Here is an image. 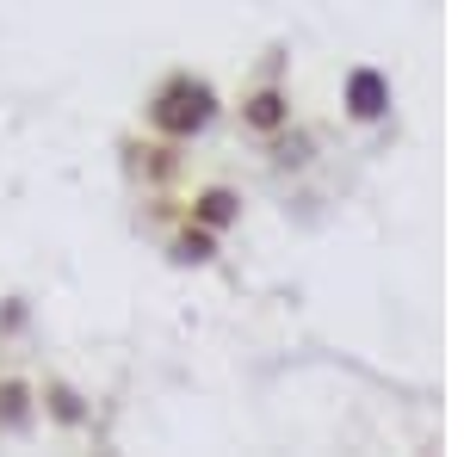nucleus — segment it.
Masks as SVG:
<instances>
[{
	"mask_svg": "<svg viewBox=\"0 0 464 457\" xmlns=\"http://www.w3.org/2000/svg\"><path fill=\"white\" fill-rule=\"evenodd\" d=\"M217 118V93H211V81H192V74H174V81H161L155 87V100H149V124L161 130V137H198L205 124Z\"/></svg>",
	"mask_w": 464,
	"mask_h": 457,
	"instance_id": "nucleus-1",
	"label": "nucleus"
},
{
	"mask_svg": "<svg viewBox=\"0 0 464 457\" xmlns=\"http://www.w3.org/2000/svg\"><path fill=\"white\" fill-rule=\"evenodd\" d=\"M347 106H353V118H384V106H391V87H384V74L359 69L353 81H347Z\"/></svg>",
	"mask_w": 464,
	"mask_h": 457,
	"instance_id": "nucleus-2",
	"label": "nucleus"
},
{
	"mask_svg": "<svg viewBox=\"0 0 464 457\" xmlns=\"http://www.w3.org/2000/svg\"><path fill=\"white\" fill-rule=\"evenodd\" d=\"M248 124L254 130H279V124H285V100H279V93H254L248 100Z\"/></svg>",
	"mask_w": 464,
	"mask_h": 457,
	"instance_id": "nucleus-3",
	"label": "nucleus"
},
{
	"mask_svg": "<svg viewBox=\"0 0 464 457\" xmlns=\"http://www.w3.org/2000/svg\"><path fill=\"white\" fill-rule=\"evenodd\" d=\"M32 408H25V384H0V426H25Z\"/></svg>",
	"mask_w": 464,
	"mask_h": 457,
	"instance_id": "nucleus-4",
	"label": "nucleus"
},
{
	"mask_svg": "<svg viewBox=\"0 0 464 457\" xmlns=\"http://www.w3.org/2000/svg\"><path fill=\"white\" fill-rule=\"evenodd\" d=\"M229 216H236V198H229V192H205V198H198V223H205V229H223Z\"/></svg>",
	"mask_w": 464,
	"mask_h": 457,
	"instance_id": "nucleus-5",
	"label": "nucleus"
},
{
	"mask_svg": "<svg viewBox=\"0 0 464 457\" xmlns=\"http://www.w3.org/2000/svg\"><path fill=\"white\" fill-rule=\"evenodd\" d=\"M174 260L198 266V260H211V242H205V235H179V242H174Z\"/></svg>",
	"mask_w": 464,
	"mask_h": 457,
	"instance_id": "nucleus-6",
	"label": "nucleus"
}]
</instances>
